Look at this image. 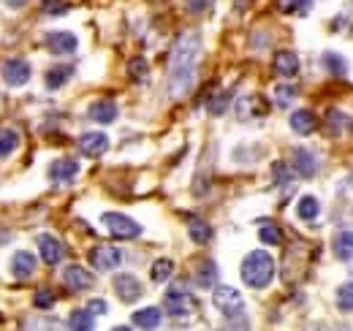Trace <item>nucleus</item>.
Here are the masks:
<instances>
[{
  "label": "nucleus",
  "instance_id": "f257e3e1",
  "mask_svg": "<svg viewBox=\"0 0 353 331\" xmlns=\"http://www.w3.org/2000/svg\"><path fill=\"white\" fill-rule=\"evenodd\" d=\"M199 52H201V39L193 30H185L172 46V92L174 95L185 92L193 82Z\"/></svg>",
  "mask_w": 353,
  "mask_h": 331
},
{
  "label": "nucleus",
  "instance_id": "f03ea898",
  "mask_svg": "<svg viewBox=\"0 0 353 331\" xmlns=\"http://www.w3.org/2000/svg\"><path fill=\"white\" fill-rule=\"evenodd\" d=\"M272 277H274V261H272L269 252L253 250V252L245 255V261H242V283L248 288H266L272 283Z\"/></svg>",
  "mask_w": 353,
  "mask_h": 331
},
{
  "label": "nucleus",
  "instance_id": "7ed1b4c3",
  "mask_svg": "<svg viewBox=\"0 0 353 331\" xmlns=\"http://www.w3.org/2000/svg\"><path fill=\"white\" fill-rule=\"evenodd\" d=\"M101 223L106 225V231L112 234V237H117V239H136L139 234H141V225L131 220L128 214H120V212H106L103 217H101Z\"/></svg>",
  "mask_w": 353,
  "mask_h": 331
},
{
  "label": "nucleus",
  "instance_id": "20e7f679",
  "mask_svg": "<svg viewBox=\"0 0 353 331\" xmlns=\"http://www.w3.org/2000/svg\"><path fill=\"white\" fill-rule=\"evenodd\" d=\"M212 304L221 310L225 318L242 315V310H245V299H242V293H239L236 288H231V285H218V288L212 290Z\"/></svg>",
  "mask_w": 353,
  "mask_h": 331
},
{
  "label": "nucleus",
  "instance_id": "39448f33",
  "mask_svg": "<svg viewBox=\"0 0 353 331\" xmlns=\"http://www.w3.org/2000/svg\"><path fill=\"white\" fill-rule=\"evenodd\" d=\"M163 310L169 315H174V318H185V315H190L196 310V301H193V296L188 290L172 288L166 290V296H163Z\"/></svg>",
  "mask_w": 353,
  "mask_h": 331
},
{
  "label": "nucleus",
  "instance_id": "423d86ee",
  "mask_svg": "<svg viewBox=\"0 0 353 331\" xmlns=\"http://www.w3.org/2000/svg\"><path fill=\"white\" fill-rule=\"evenodd\" d=\"M120 261H123V252L114 245H95L90 250V263L98 272H112V269L120 266Z\"/></svg>",
  "mask_w": 353,
  "mask_h": 331
},
{
  "label": "nucleus",
  "instance_id": "0eeeda50",
  "mask_svg": "<svg viewBox=\"0 0 353 331\" xmlns=\"http://www.w3.org/2000/svg\"><path fill=\"white\" fill-rule=\"evenodd\" d=\"M3 79L8 87H22V84L30 82V63L28 60H22V57H8L6 63H3Z\"/></svg>",
  "mask_w": 353,
  "mask_h": 331
},
{
  "label": "nucleus",
  "instance_id": "6e6552de",
  "mask_svg": "<svg viewBox=\"0 0 353 331\" xmlns=\"http://www.w3.org/2000/svg\"><path fill=\"white\" fill-rule=\"evenodd\" d=\"M106 150H109V136H106V133L92 130V133H82V136H79V152H82V155H88V158H101Z\"/></svg>",
  "mask_w": 353,
  "mask_h": 331
},
{
  "label": "nucleus",
  "instance_id": "1a4fd4ad",
  "mask_svg": "<svg viewBox=\"0 0 353 331\" xmlns=\"http://www.w3.org/2000/svg\"><path fill=\"white\" fill-rule=\"evenodd\" d=\"M272 68H274V74L283 77V79L296 77V74H299V57H296V52H291V49H280V52H274Z\"/></svg>",
  "mask_w": 353,
  "mask_h": 331
},
{
  "label": "nucleus",
  "instance_id": "9d476101",
  "mask_svg": "<svg viewBox=\"0 0 353 331\" xmlns=\"http://www.w3.org/2000/svg\"><path fill=\"white\" fill-rule=\"evenodd\" d=\"M77 36L74 33H65V30H54V33H49L46 36V49L52 52V54H74L77 52Z\"/></svg>",
  "mask_w": 353,
  "mask_h": 331
},
{
  "label": "nucleus",
  "instance_id": "9b49d317",
  "mask_svg": "<svg viewBox=\"0 0 353 331\" xmlns=\"http://www.w3.org/2000/svg\"><path fill=\"white\" fill-rule=\"evenodd\" d=\"M63 283L71 290H88V288H92L95 277L90 274L88 269H82L79 263H71V266L63 269Z\"/></svg>",
  "mask_w": 353,
  "mask_h": 331
},
{
  "label": "nucleus",
  "instance_id": "f8f14e48",
  "mask_svg": "<svg viewBox=\"0 0 353 331\" xmlns=\"http://www.w3.org/2000/svg\"><path fill=\"white\" fill-rule=\"evenodd\" d=\"M39 252H41V258H44L46 266H57L60 261H63V245H60V239L57 237H52V234H41L39 239Z\"/></svg>",
  "mask_w": 353,
  "mask_h": 331
},
{
  "label": "nucleus",
  "instance_id": "ddd939ff",
  "mask_svg": "<svg viewBox=\"0 0 353 331\" xmlns=\"http://www.w3.org/2000/svg\"><path fill=\"white\" fill-rule=\"evenodd\" d=\"M114 290H117L120 301H125V304H133V301L144 293L141 283H139L133 274H117V277H114Z\"/></svg>",
  "mask_w": 353,
  "mask_h": 331
},
{
  "label": "nucleus",
  "instance_id": "4468645a",
  "mask_svg": "<svg viewBox=\"0 0 353 331\" xmlns=\"http://www.w3.org/2000/svg\"><path fill=\"white\" fill-rule=\"evenodd\" d=\"M77 174H79V163L71 161V158H60V161H54V163L49 166V179L57 182V185H68V182H74Z\"/></svg>",
  "mask_w": 353,
  "mask_h": 331
},
{
  "label": "nucleus",
  "instance_id": "2eb2a0df",
  "mask_svg": "<svg viewBox=\"0 0 353 331\" xmlns=\"http://www.w3.org/2000/svg\"><path fill=\"white\" fill-rule=\"evenodd\" d=\"M11 274L19 277V280L33 277V274H36V255L28 252V250L14 252V258H11Z\"/></svg>",
  "mask_w": 353,
  "mask_h": 331
},
{
  "label": "nucleus",
  "instance_id": "dca6fc26",
  "mask_svg": "<svg viewBox=\"0 0 353 331\" xmlns=\"http://www.w3.org/2000/svg\"><path fill=\"white\" fill-rule=\"evenodd\" d=\"M90 120H95V123H101V125L114 123V120H117V103L109 101V98L95 101V103L90 106Z\"/></svg>",
  "mask_w": 353,
  "mask_h": 331
},
{
  "label": "nucleus",
  "instance_id": "f3484780",
  "mask_svg": "<svg viewBox=\"0 0 353 331\" xmlns=\"http://www.w3.org/2000/svg\"><path fill=\"white\" fill-rule=\"evenodd\" d=\"M236 114H239L242 120H248V117H264L266 103L261 101V95H245V98L236 103Z\"/></svg>",
  "mask_w": 353,
  "mask_h": 331
},
{
  "label": "nucleus",
  "instance_id": "a211bd4d",
  "mask_svg": "<svg viewBox=\"0 0 353 331\" xmlns=\"http://www.w3.org/2000/svg\"><path fill=\"white\" fill-rule=\"evenodd\" d=\"M294 161V168H296V174H302V177H312L315 171H318V161H315V155L305 150V147H299V150H294V155H291Z\"/></svg>",
  "mask_w": 353,
  "mask_h": 331
},
{
  "label": "nucleus",
  "instance_id": "6ab92c4d",
  "mask_svg": "<svg viewBox=\"0 0 353 331\" xmlns=\"http://www.w3.org/2000/svg\"><path fill=\"white\" fill-rule=\"evenodd\" d=\"M161 321H163V312L158 307H141L133 312V326L139 329H155L161 326Z\"/></svg>",
  "mask_w": 353,
  "mask_h": 331
},
{
  "label": "nucleus",
  "instance_id": "aec40b11",
  "mask_svg": "<svg viewBox=\"0 0 353 331\" xmlns=\"http://www.w3.org/2000/svg\"><path fill=\"white\" fill-rule=\"evenodd\" d=\"M291 128L296 130V133H302V136H307V133H312L315 128H318V117L310 112V109H296L294 114H291Z\"/></svg>",
  "mask_w": 353,
  "mask_h": 331
},
{
  "label": "nucleus",
  "instance_id": "412c9836",
  "mask_svg": "<svg viewBox=\"0 0 353 331\" xmlns=\"http://www.w3.org/2000/svg\"><path fill=\"white\" fill-rule=\"evenodd\" d=\"M17 147H19V133L11 128H0V158L14 155Z\"/></svg>",
  "mask_w": 353,
  "mask_h": 331
},
{
  "label": "nucleus",
  "instance_id": "4be33fe9",
  "mask_svg": "<svg viewBox=\"0 0 353 331\" xmlns=\"http://www.w3.org/2000/svg\"><path fill=\"white\" fill-rule=\"evenodd\" d=\"M334 252L340 261H351L353 258V231H340L334 237Z\"/></svg>",
  "mask_w": 353,
  "mask_h": 331
},
{
  "label": "nucleus",
  "instance_id": "5701e85b",
  "mask_svg": "<svg viewBox=\"0 0 353 331\" xmlns=\"http://www.w3.org/2000/svg\"><path fill=\"white\" fill-rule=\"evenodd\" d=\"M188 234H190V239H193L196 245H204V242L212 239V228H210L204 220H196V217L188 223Z\"/></svg>",
  "mask_w": 353,
  "mask_h": 331
},
{
  "label": "nucleus",
  "instance_id": "b1692460",
  "mask_svg": "<svg viewBox=\"0 0 353 331\" xmlns=\"http://www.w3.org/2000/svg\"><path fill=\"white\" fill-rule=\"evenodd\" d=\"M196 283L204 285V288H212L218 283V269L212 261H201L199 263V272H196Z\"/></svg>",
  "mask_w": 353,
  "mask_h": 331
},
{
  "label": "nucleus",
  "instance_id": "393cba45",
  "mask_svg": "<svg viewBox=\"0 0 353 331\" xmlns=\"http://www.w3.org/2000/svg\"><path fill=\"white\" fill-rule=\"evenodd\" d=\"M296 214H299L302 220H315V217L321 214V204H318V199H315V196H302V199H299V204H296Z\"/></svg>",
  "mask_w": 353,
  "mask_h": 331
},
{
  "label": "nucleus",
  "instance_id": "a878e982",
  "mask_svg": "<svg viewBox=\"0 0 353 331\" xmlns=\"http://www.w3.org/2000/svg\"><path fill=\"white\" fill-rule=\"evenodd\" d=\"M128 77H131L133 82H147V77H150V63H147L141 54L128 60Z\"/></svg>",
  "mask_w": 353,
  "mask_h": 331
},
{
  "label": "nucleus",
  "instance_id": "bb28decb",
  "mask_svg": "<svg viewBox=\"0 0 353 331\" xmlns=\"http://www.w3.org/2000/svg\"><path fill=\"white\" fill-rule=\"evenodd\" d=\"M71 74H74V68H71V66H60V68H52V71L46 74V87H49V90H57V87H63V84L71 79Z\"/></svg>",
  "mask_w": 353,
  "mask_h": 331
},
{
  "label": "nucleus",
  "instance_id": "cd10ccee",
  "mask_svg": "<svg viewBox=\"0 0 353 331\" xmlns=\"http://www.w3.org/2000/svg\"><path fill=\"white\" fill-rule=\"evenodd\" d=\"M92 318H95V315H92L90 310H74L71 318H68V326H71V329H79V331H90L92 326H95Z\"/></svg>",
  "mask_w": 353,
  "mask_h": 331
},
{
  "label": "nucleus",
  "instance_id": "c85d7f7f",
  "mask_svg": "<svg viewBox=\"0 0 353 331\" xmlns=\"http://www.w3.org/2000/svg\"><path fill=\"white\" fill-rule=\"evenodd\" d=\"M152 280L155 283H166L172 274H174V261H169V258H158L155 263H152Z\"/></svg>",
  "mask_w": 353,
  "mask_h": 331
},
{
  "label": "nucleus",
  "instance_id": "c756f323",
  "mask_svg": "<svg viewBox=\"0 0 353 331\" xmlns=\"http://www.w3.org/2000/svg\"><path fill=\"white\" fill-rule=\"evenodd\" d=\"M294 98H296V87H294V84H277V87H274V103H277L280 109L291 106Z\"/></svg>",
  "mask_w": 353,
  "mask_h": 331
},
{
  "label": "nucleus",
  "instance_id": "7c9ffc66",
  "mask_svg": "<svg viewBox=\"0 0 353 331\" xmlns=\"http://www.w3.org/2000/svg\"><path fill=\"white\" fill-rule=\"evenodd\" d=\"M321 60H323V66H326V68H329V71H332L334 77H345L348 66H345V60H343V57H337L334 52H326V54H323Z\"/></svg>",
  "mask_w": 353,
  "mask_h": 331
},
{
  "label": "nucleus",
  "instance_id": "2f4dec72",
  "mask_svg": "<svg viewBox=\"0 0 353 331\" xmlns=\"http://www.w3.org/2000/svg\"><path fill=\"white\" fill-rule=\"evenodd\" d=\"M337 307L345 310V312L353 310V283H343V285L337 288Z\"/></svg>",
  "mask_w": 353,
  "mask_h": 331
},
{
  "label": "nucleus",
  "instance_id": "473e14b6",
  "mask_svg": "<svg viewBox=\"0 0 353 331\" xmlns=\"http://www.w3.org/2000/svg\"><path fill=\"white\" fill-rule=\"evenodd\" d=\"M259 237H261L264 245H280L283 242V231L277 225H261L259 228Z\"/></svg>",
  "mask_w": 353,
  "mask_h": 331
},
{
  "label": "nucleus",
  "instance_id": "72a5a7b5",
  "mask_svg": "<svg viewBox=\"0 0 353 331\" xmlns=\"http://www.w3.org/2000/svg\"><path fill=\"white\" fill-rule=\"evenodd\" d=\"M41 6H44V14H54L57 17V14H65L71 8V0H44Z\"/></svg>",
  "mask_w": 353,
  "mask_h": 331
},
{
  "label": "nucleus",
  "instance_id": "f704fd0d",
  "mask_svg": "<svg viewBox=\"0 0 353 331\" xmlns=\"http://www.w3.org/2000/svg\"><path fill=\"white\" fill-rule=\"evenodd\" d=\"M33 301H36V307H39V310H49V307L54 304V296H52V290L49 288H39L36 290V299H33Z\"/></svg>",
  "mask_w": 353,
  "mask_h": 331
},
{
  "label": "nucleus",
  "instance_id": "c9c22d12",
  "mask_svg": "<svg viewBox=\"0 0 353 331\" xmlns=\"http://www.w3.org/2000/svg\"><path fill=\"white\" fill-rule=\"evenodd\" d=\"M225 103H228V95L225 92H218V95H212V101L207 103V109H210V114H223V109H225Z\"/></svg>",
  "mask_w": 353,
  "mask_h": 331
},
{
  "label": "nucleus",
  "instance_id": "e433bc0d",
  "mask_svg": "<svg viewBox=\"0 0 353 331\" xmlns=\"http://www.w3.org/2000/svg\"><path fill=\"white\" fill-rule=\"evenodd\" d=\"M310 0H277V8L280 11H285V14H291V11H296V8H307Z\"/></svg>",
  "mask_w": 353,
  "mask_h": 331
},
{
  "label": "nucleus",
  "instance_id": "4c0bfd02",
  "mask_svg": "<svg viewBox=\"0 0 353 331\" xmlns=\"http://www.w3.org/2000/svg\"><path fill=\"white\" fill-rule=\"evenodd\" d=\"M88 310L92 312V315H106V301L103 299H90V304H88Z\"/></svg>",
  "mask_w": 353,
  "mask_h": 331
},
{
  "label": "nucleus",
  "instance_id": "58836bf2",
  "mask_svg": "<svg viewBox=\"0 0 353 331\" xmlns=\"http://www.w3.org/2000/svg\"><path fill=\"white\" fill-rule=\"evenodd\" d=\"M185 3H188V8H190V11H204L210 0H185Z\"/></svg>",
  "mask_w": 353,
  "mask_h": 331
},
{
  "label": "nucleus",
  "instance_id": "ea45409f",
  "mask_svg": "<svg viewBox=\"0 0 353 331\" xmlns=\"http://www.w3.org/2000/svg\"><path fill=\"white\" fill-rule=\"evenodd\" d=\"M25 3H28V0H8V6H11V8H22Z\"/></svg>",
  "mask_w": 353,
  "mask_h": 331
}]
</instances>
